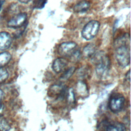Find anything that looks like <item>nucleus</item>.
<instances>
[{
  "mask_svg": "<svg viewBox=\"0 0 131 131\" xmlns=\"http://www.w3.org/2000/svg\"><path fill=\"white\" fill-rule=\"evenodd\" d=\"M3 96H4V92L1 89H0V103L3 98Z\"/></svg>",
  "mask_w": 131,
  "mask_h": 131,
  "instance_id": "nucleus-22",
  "label": "nucleus"
},
{
  "mask_svg": "<svg viewBox=\"0 0 131 131\" xmlns=\"http://www.w3.org/2000/svg\"><path fill=\"white\" fill-rule=\"evenodd\" d=\"M9 73L3 67H0V83L5 81L8 77Z\"/></svg>",
  "mask_w": 131,
  "mask_h": 131,
  "instance_id": "nucleus-17",
  "label": "nucleus"
},
{
  "mask_svg": "<svg viewBox=\"0 0 131 131\" xmlns=\"http://www.w3.org/2000/svg\"><path fill=\"white\" fill-rule=\"evenodd\" d=\"M19 2L21 3H24V4H27L31 2L32 0H18Z\"/></svg>",
  "mask_w": 131,
  "mask_h": 131,
  "instance_id": "nucleus-21",
  "label": "nucleus"
},
{
  "mask_svg": "<svg viewBox=\"0 0 131 131\" xmlns=\"http://www.w3.org/2000/svg\"><path fill=\"white\" fill-rule=\"evenodd\" d=\"M67 99L69 103H74L75 101L74 91L72 89H69L66 93Z\"/></svg>",
  "mask_w": 131,
  "mask_h": 131,
  "instance_id": "nucleus-18",
  "label": "nucleus"
},
{
  "mask_svg": "<svg viewBox=\"0 0 131 131\" xmlns=\"http://www.w3.org/2000/svg\"><path fill=\"white\" fill-rule=\"evenodd\" d=\"M130 36L128 33H125L115 41L116 58L118 64L122 68L127 67L130 63Z\"/></svg>",
  "mask_w": 131,
  "mask_h": 131,
  "instance_id": "nucleus-1",
  "label": "nucleus"
},
{
  "mask_svg": "<svg viewBox=\"0 0 131 131\" xmlns=\"http://www.w3.org/2000/svg\"><path fill=\"white\" fill-rule=\"evenodd\" d=\"M100 27V23L96 20L89 21L83 28L81 36L84 39L89 40L94 38L97 34Z\"/></svg>",
  "mask_w": 131,
  "mask_h": 131,
  "instance_id": "nucleus-3",
  "label": "nucleus"
},
{
  "mask_svg": "<svg viewBox=\"0 0 131 131\" xmlns=\"http://www.w3.org/2000/svg\"><path fill=\"white\" fill-rule=\"evenodd\" d=\"M87 69H84V67L81 68V69H79V71H78V74L79 75H80L81 76H85L87 74Z\"/></svg>",
  "mask_w": 131,
  "mask_h": 131,
  "instance_id": "nucleus-20",
  "label": "nucleus"
},
{
  "mask_svg": "<svg viewBox=\"0 0 131 131\" xmlns=\"http://www.w3.org/2000/svg\"><path fill=\"white\" fill-rule=\"evenodd\" d=\"M76 89L77 92L81 96H86L88 94L86 85L83 81H80L77 83Z\"/></svg>",
  "mask_w": 131,
  "mask_h": 131,
  "instance_id": "nucleus-12",
  "label": "nucleus"
},
{
  "mask_svg": "<svg viewBox=\"0 0 131 131\" xmlns=\"http://www.w3.org/2000/svg\"><path fill=\"white\" fill-rule=\"evenodd\" d=\"M96 47L95 45L90 43L84 47L82 52V55L84 58H90L96 53Z\"/></svg>",
  "mask_w": 131,
  "mask_h": 131,
  "instance_id": "nucleus-10",
  "label": "nucleus"
},
{
  "mask_svg": "<svg viewBox=\"0 0 131 131\" xmlns=\"http://www.w3.org/2000/svg\"><path fill=\"white\" fill-rule=\"evenodd\" d=\"M125 98L121 94H117L113 95L109 101L108 106L110 110L114 113L120 112L123 108Z\"/></svg>",
  "mask_w": 131,
  "mask_h": 131,
  "instance_id": "nucleus-4",
  "label": "nucleus"
},
{
  "mask_svg": "<svg viewBox=\"0 0 131 131\" xmlns=\"http://www.w3.org/2000/svg\"><path fill=\"white\" fill-rule=\"evenodd\" d=\"M68 65V61L64 58L59 57L55 59L52 64V69L56 73H60Z\"/></svg>",
  "mask_w": 131,
  "mask_h": 131,
  "instance_id": "nucleus-8",
  "label": "nucleus"
},
{
  "mask_svg": "<svg viewBox=\"0 0 131 131\" xmlns=\"http://www.w3.org/2000/svg\"><path fill=\"white\" fill-rule=\"evenodd\" d=\"M11 127L7 121L3 118H0V131H9Z\"/></svg>",
  "mask_w": 131,
  "mask_h": 131,
  "instance_id": "nucleus-15",
  "label": "nucleus"
},
{
  "mask_svg": "<svg viewBox=\"0 0 131 131\" xmlns=\"http://www.w3.org/2000/svg\"><path fill=\"white\" fill-rule=\"evenodd\" d=\"M75 70L76 69L74 67H71L69 69H68L61 76L60 80L62 81H64L68 80L74 74V72L75 71Z\"/></svg>",
  "mask_w": 131,
  "mask_h": 131,
  "instance_id": "nucleus-14",
  "label": "nucleus"
},
{
  "mask_svg": "<svg viewBox=\"0 0 131 131\" xmlns=\"http://www.w3.org/2000/svg\"><path fill=\"white\" fill-rule=\"evenodd\" d=\"M90 7V3L85 0L81 1L73 7V11L76 13H83L88 11Z\"/></svg>",
  "mask_w": 131,
  "mask_h": 131,
  "instance_id": "nucleus-9",
  "label": "nucleus"
},
{
  "mask_svg": "<svg viewBox=\"0 0 131 131\" xmlns=\"http://www.w3.org/2000/svg\"><path fill=\"white\" fill-rule=\"evenodd\" d=\"M47 0H34L33 7L36 9H42L46 5Z\"/></svg>",
  "mask_w": 131,
  "mask_h": 131,
  "instance_id": "nucleus-19",
  "label": "nucleus"
},
{
  "mask_svg": "<svg viewBox=\"0 0 131 131\" xmlns=\"http://www.w3.org/2000/svg\"><path fill=\"white\" fill-rule=\"evenodd\" d=\"M3 0H0V11L1 10V8H2V6L3 5Z\"/></svg>",
  "mask_w": 131,
  "mask_h": 131,
  "instance_id": "nucleus-23",
  "label": "nucleus"
},
{
  "mask_svg": "<svg viewBox=\"0 0 131 131\" xmlns=\"http://www.w3.org/2000/svg\"><path fill=\"white\" fill-rule=\"evenodd\" d=\"M27 19V15L26 13H20L11 18L7 23L8 27L17 29L23 27Z\"/></svg>",
  "mask_w": 131,
  "mask_h": 131,
  "instance_id": "nucleus-5",
  "label": "nucleus"
},
{
  "mask_svg": "<svg viewBox=\"0 0 131 131\" xmlns=\"http://www.w3.org/2000/svg\"><path fill=\"white\" fill-rule=\"evenodd\" d=\"M106 131H125V127L121 123H116L107 125Z\"/></svg>",
  "mask_w": 131,
  "mask_h": 131,
  "instance_id": "nucleus-13",
  "label": "nucleus"
},
{
  "mask_svg": "<svg viewBox=\"0 0 131 131\" xmlns=\"http://www.w3.org/2000/svg\"><path fill=\"white\" fill-rule=\"evenodd\" d=\"M81 52L79 50H74L69 55L71 60L72 61H76L79 60L81 56Z\"/></svg>",
  "mask_w": 131,
  "mask_h": 131,
  "instance_id": "nucleus-16",
  "label": "nucleus"
},
{
  "mask_svg": "<svg viewBox=\"0 0 131 131\" xmlns=\"http://www.w3.org/2000/svg\"><path fill=\"white\" fill-rule=\"evenodd\" d=\"M77 45L74 41H67L61 43L58 47V52L62 56H69L76 48Z\"/></svg>",
  "mask_w": 131,
  "mask_h": 131,
  "instance_id": "nucleus-6",
  "label": "nucleus"
},
{
  "mask_svg": "<svg viewBox=\"0 0 131 131\" xmlns=\"http://www.w3.org/2000/svg\"><path fill=\"white\" fill-rule=\"evenodd\" d=\"M92 60L96 64V72L98 77L103 78L106 77L110 68V60L103 51L96 52L92 57Z\"/></svg>",
  "mask_w": 131,
  "mask_h": 131,
  "instance_id": "nucleus-2",
  "label": "nucleus"
},
{
  "mask_svg": "<svg viewBox=\"0 0 131 131\" xmlns=\"http://www.w3.org/2000/svg\"><path fill=\"white\" fill-rule=\"evenodd\" d=\"M12 38L9 33L7 32H0V50L8 49L11 44Z\"/></svg>",
  "mask_w": 131,
  "mask_h": 131,
  "instance_id": "nucleus-7",
  "label": "nucleus"
},
{
  "mask_svg": "<svg viewBox=\"0 0 131 131\" xmlns=\"http://www.w3.org/2000/svg\"><path fill=\"white\" fill-rule=\"evenodd\" d=\"M11 59V54L8 52L0 53V67H3L8 64Z\"/></svg>",
  "mask_w": 131,
  "mask_h": 131,
  "instance_id": "nucleus-11",
  "label": "nucleus"
}]
</instances>
